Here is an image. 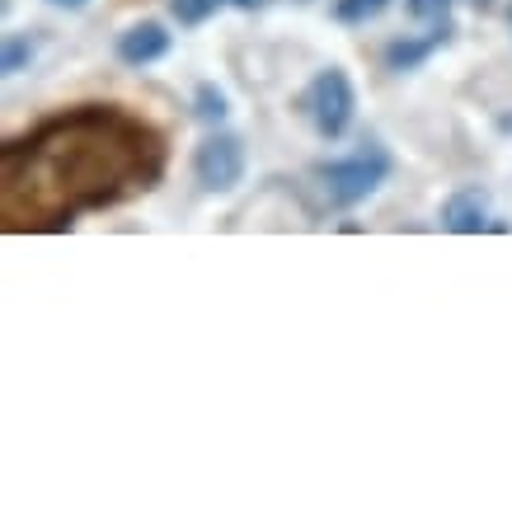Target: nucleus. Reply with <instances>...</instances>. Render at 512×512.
<instances>
[{"instance_id":"obj_16","label":"nucleus","mask_w":512,"mask_h":512,"mask_svg":"<svg viewBox=\"0 0 512 512\" xmlns=\"http://www.w3.org/2000/svg\"><path fill=\"white\" fill-rule=\"evenodd\" d=\"M508 24H512V5H508Z\"/></svg>"},{"instance_id":"obj_2","label":"nucleus","mask_w":512,"mask_h":512,"mask_svg":"<svg viewBox=\"0 0 512 512\" xmlns=\"http://www.w3.org/2000/svg\"><path fill=\"white\" fill-rule=\"evenodd\" d=\"M390 151L381 141H362L348 160H329V165H315L311 179L320 184V198L329 207H357L362 198H372L376 188L390 179Z\"/></svg>"},{"instance_id":"obj_12","label":"nucleus","mask_w":512,"mask_h":512,"mask_svg":"<svg viewBox=\"0 0 512 512\" xmlns=\"http://www.w3.org/2000/svg\"><path fill=\"white\" fill-rule=\"evenodd\" d=\"M29 57H33V43H29V38H10V43H5V62H0V71H5V76H15V71L29 62Z\"/></svg>"},{"instance_id":"obj_3","label":"nucleus","mask_w":512,"mask_h":512,"mask_svg":"<svg viewBox=\"0 0 512 512\" xmlns=\"http://www.w3.org/2000/svg\"><path fill=\"white\" fill-rule=\"evenodd\" d=\"M353 109H357V94H353V80L348 71L329 66L320 76L311 80V94H306V113H311L315 132L325 141H339L348 127H353Z\"/></svg>"},{"instance_id":"obj_8","label":"nucleus","mask_w":512,"mask_h":512,"mask_svg":"<svg viewBox=\"0 0 512 512\" xmlns=\"http://www.w3.org/2000/svg\"><path fill=\"white\" fill-rule=\"evenodd\" d=\"M404 10L428 29H451V0H404Z\"/></svg>"},{"instance_id":"obj_4","label":"nucleus","mask_w":512,"mask_h":512,"mask_svg":"<svg viewBox=\"0 0 512 512\" xmlns=\"http://www.w3.org/2000/svg\"><path fill=\"white\" fill-rule=\"evenodd\" d=\"M193 174L207 193H231L240 179H245V146L231 132H212L193 151Z\"/></svg>"},{"instance_id":"obj_9","label":"nucleus","mask_w":512,"mask_h":512,"mask_svg":"<svg viewBox=\"0 0 512 512\" xmlns=\"http://www.w3.org/2000/svg\"><path fill=\"white\" fill-rule=\"evenodd\" d=\"M193 113H198L202 123H226V113L231 109H226V94L207 80V85H198V94H193Z\"/></svg>"},{"instance_id":"obj_10","label":"nucleus","mask_w":512,"mask_h":512,"mask_svg":"<svg viewBox=\"0 0 512 512\" xmlns=\"http://www.w3.org/2000/svg\"><path fill=\"white\" fill-rule=\"evenodd\" d=\"M390 0H334V19L339 24H367V19L386 15Z\"/></svg>"},{"instance_id":"obj_11","label":"nucleus","mask_w":512,"mask_h":512,"mask_svg":"<svg viewBox=\"0 0 512 512\" xmlns=\"http://www.w3.org/2000/svg\"><path fill=\"white\" fill-rule=\"evenodd\" d=\"M170 10L179 24H202V19H212V10H217V0H170Z\"/></svg>"},{"instance_id":"obj_14","label":"nucleus","mask_w":512,"mask_h":512,"mask_svg":"<svg viewBox=\"0 0 512 512\" xmlns=\"http://www.w3.org/2000/svg\"><path fill=\"white\" fill-rule=\"evenodd\" d=\"M52 5H66V10H80L85 0H52Z\"/></svg>"},{"instance_id":"obj_13","label":"nucleus","mask_w":512,"mask_h":512,"mask_svg":"<svg viewBox=\"0 0 512 512\" xmlns=\"http://www.w3.org/2000/svg\"><path fill=\"white\" fill-rule=\"evenodd\" d=\"M231 5H240V10H254V5H264V0H231Z\"/></svg>"},{"instance_id":"obj_6","label":"nucleus","mask_w":512,"mask_h":512,"mask_svg":"<svg viewBox=\"0 0 512 512\" xmlns=\"http://www.w3.org/2000/svg\"><path fill=\"white\" fill-rule=\"evenodd\" d=\"M165 52H170V33H165V24H156V19L132 24V29L118 38V62H127V66H151V62H160Z\"/></svg>"},{"instance_id":"obj_1","label":"nucleus","mask_w":512,"mask_h":512,"mask_svg":"<svg viewBox=\"0 0 512 512\" xmlns=\"http://www.w3.org/2000/svg\"><path fill=\"white\" fill-rule=\"evenodd\" d=\"M165 137L123 109L57 113L5 146L0 217L5 231H62L80 212L156 188Z\"/></svg>"},{"instance_id":"obj_15","label":"nucleus","mask_w":512,"mask_h":512,"mask_svg":"<svg viewBox=\"0 0 512 512\" xmlns=\"http://www.w3.org/2000/svg\"><path fill=\"white\" fill-rule=\"evenodd\" d=\"M470 5H475V10H494V0H470Z\"/></svg>"},{"instance_id":"obj_7","label":"nucleus","mask_w":512,"mask_h":512,"mask_svg":"<svg viewBox=\"0 0 512 512\" xmlns=\"http://www.w3.org/2000/svg\"><path fill=\"white\" fill-rule=\"evenodd\" d=\"M447 43V33H433L428 29V38H395V43L386 47V66L390 71H414L419 62H428L433 57V47Z\"/></svg>"},{"instance_id":"obj_5","label":"nucleus","mask_w":512,"mask_h":512,"mask_svg":"<svg viewBox=\"0 0 512 512\" xmlns=\"http://www.w3.org/2000/svg\"><path fill=\"white\" fill-rule=\"evenodd\" d=\"M442 226L451 235H480L489 231V193L484 188H456L447 202H442Z\"/></svg>"}]
</instances>
